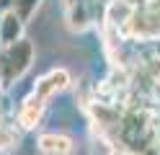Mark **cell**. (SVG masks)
I'll use <instances>...</instances> for the list:
<instances>
[{
	"mask_svg": "<svg viewBox=\"0 0 160 155\" xmlns=\"http://www.w3.org/2000/svg\"><path fill=\"white\" fill-rule=\"evenodd\" d=\"M70 85H72V75H70V70H65V67H54V70L44 72V75L36 80V85H34V96H36V98H42V101H49L52 96H57V93L67 90Z\"/></svg>",
	"mask_w": 160,
	"mask_h": 155,
	"instance_id": "obj_2",
	"label": "cell"
},
{
	"mask_svg": "<svg viewBox=\"0 0 160 155\" xmlns=\"http://www.w3.org/2000/svg\"><path fill=\"white\" fill-rule=\"evenodd\" d=\"M3 49H5V47H3V44H0V57H3Z\"/></svg>",
	"mask_w": 160,
	"mask_h": 155,
	"instance_id": "obj_9",
	"label": "cell"
},
{
	"mask_svg": "<svg viewBox=\"0 0 160 155\" xmlns=\"http://www.w3.org/2000/svg\"><path fill=\"white\" fill-rule=\"evenodd\" d=\"M39 152L44 155H72L75 152V140L62 132H42L36 140Z\"/></svg>",
	"mask_w": 160,
	"mask_h": 155,
	"instance_id": "obj_4",
	"label": "cell"
},
{
	"mask_svg": "<svg viewBox=\"0 0 160 155\" xmlns=\"http://www.w3.org/2000/svg\"><path fill=\"white\" fill-rule=\"evenodd\" d=\"M0 26H3V13H0Z\"/></svg>",
	"mask_w": 160,
	"mask_h": 155,
	"instance_id": "obj_10",
	"label": "cell"
},
{
	"mask_svg": "<svg viewBox=\"0 0 160 155\" xmlns=\"http://www.w3.org/2000/svg\"><path fill=\"white\" fill-rule=\"evenodd\" d=\"M39 3H42V0H16V3H13V13L21 18V21H28V18L36 13Z\"/></svg>",
	"mask_w": 160,
	"mask_h": 155,
	"instance_id": "obj_7",
	"label": "cell"
},
{
	"mask_svg": "<svg viewBox=\"0 0 160 155\" xmlns=\"http://www.w3.org/2000/svg\"><path fill=\"white\" fill-rule=\"evenodd\" d=\"M31 62H34V44L28 39H21L16 44L5 47L3 57H0V85L8 88L16 80H21L28 72Z\"/></svg>",
	"mask_w": 160,
	"mask_h": 155,
	"instance_id": "obj_1",
	"label": "cell"
},
{
	"mask_svg": "<svg viewBox=\"0 0 160 155\" xmlns=\"http://www.w3.org/2000/svg\"><path fill=\"white\" fill-rule=\"evenodd\" d=\"M44 111H47V101L36 98L34 93H31V96H26V98L21 101V106H18V111H16L18 127H21V129H34L36 124L42 121Z\"/></svg>",
	"mask_w": 160,
	"mask_h": 155,
	"instance_id": "obj_3",
	"label": "cell"
},
{
	"mask_svg": "<svg viewBox=\"0 0 160 155\" xmlns=\"http://www.w3.org/2000/svg\"><path fill=\"white\" fill-rule=\"evenodd\" d=\"M13 3H16V0H0V13H11V10H13Z\"/></svg>",
	"mask_w": 160,
	"mask_h": 155,
	"instance_id": "obj_8",
	"label": "cell"
},
{
	"mask_svg": "<svg viewBox=\"0 0 160 155\" xmlns=\"http://www.w3.org/2000/svg\"><path fill=\"white\" fill-rule=\"evenodd\" d=\"M91 13H88V5L80 0V3H75V5H70L67 8V26L72 28V31H83V28H88L91 26Z\"/></svg>",
	"mask_w": 160,
	"mask_h": 155,
	"instance_id": "obj_6",
	"label": "cell"
},
{
	"mask_svg": "<svg viewBox=\"0 0 160 155\" xmlns=\"http://www.w3.org/2000/svg\"><path fill=\"white\" fill-rule=\"evenodd\" d=\"M23 28H26V21H21L13 10H11V13H5L3 16V26H0V44L11 47V44H16V41L26 39L23 36Z\"/></svg>",
	"mask_w": 160,
	"mask_h": 155,
	"instance_id": "obj_5",
	"label": "cell"
}]
</instances>
